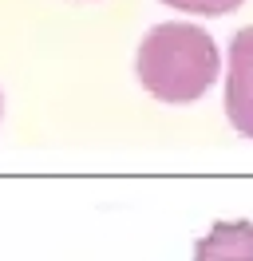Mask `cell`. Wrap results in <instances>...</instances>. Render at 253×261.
Instances as JSON below:
<instances>
[{
	"label": "cell",
	"mask_w": 253,
	"mask_h": 261,
	"mask_svg": "<svg viewBox=\"0 0 253 261\" xmlns=\"http://www.w3.org/2000/svg\"><path fill=\"white\" fill-rule=\"evenodd\" d=\"M166 8H178V12H194V16H225L241 8L245 0H162Z\"/></svg>",
	"instance_id": "4"
},
{
	"label": "cell",
	"mask_w": 253,
	"mask_h": 261,
	"mask_svg": "<svg viewBox=\"0 0 253 261\" xmlns=\"http://www.w3.org/2000/svg\"><path fill=\"white\" fill-rule=\"evenodd\" d=\"M0 115H4V95H0Z\"/></svg>",
	"instance_id": "5"
},
{
	"label": "cell",
	"mask_w": 253,
	"mask_h": 261,
	"mask_svg": "<svg viewBox=\"0 0 253 261\" xmlns=\"http://www.w3.org/2000/svg\"><path fill=\"white\" fill-rule=\"evenodd\" d=\"M194 261H253V222L245 218L214 222L210 233L194 245Z\"/></svg>",
	"instance_id": "3"
},
{
	"label": "cell",
	"mask_w": 253,
	"mask_h": 261,
	"mask_svg": "<svg viewBox=\"0 0 253 261\" xmlns=\"http://www.w3.org/2000/svg\"><path fill=\"white\" fill-rule=\"evenodd\" d=\"M218 67L221 56L214 36L186 20L146 28V36L139 40V51H135V71H139L142 91L158 103L202 99L218 80Z\"/></svg>",
	"instance_id": "1"
},
{
	"label": "cell",
	"mask_w": 253,
	"mask_h": 261,
	"mask_svg": "<svg viewBox=\"0 0 253 261\" xmlns=\"http://www.w3.org/2000/svg\"><path fill=\"white\" fill-rule=\"evenodd\" d=\"M225 115L237 135L253 139V24L237 28L230 40V71H225Z\"/></svg>",
	"instance_id": "2"
}]
</instances>
